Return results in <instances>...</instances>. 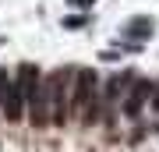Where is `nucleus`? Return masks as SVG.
<instances>
[{"label":"nucleus","mask_w":159,"mask_h":152,"mask_svg":"<svg viewBox=\"0 0 159 152\" xmlns=\"http://www.w3.org/2000/svg\"><path fill=\"white\" fill-rule=\"evenodd\" d=\"M96 81L99 78L92 67H78L71 78V113L85 124L96 120Z\"/></svg>","instance_id":"f257e3e1"},{"label":"nucleus","mask_w":159,"mask_h":152,"mask_svg":"<svg viewBox=\"0 0 159 152\" xmlns=\"http://www.w3.org/2000/svg\"><path fill=\"white\" fill-rule=\"evenodd\" d=\"M43 92H46V103H50V124L53 127H64V120L71 117V85H67V71H53L50 78L43 81Z\"/></svg>","instance_id":"f03ea898"},{"label":"nucleus","mask_w":159,"mask_h":152,"mask_svg":"<svg viewBox=\"0 0 159 152\" xmlns=\"http://www.w3.org/2000/svg\"><path fill=\"white\" fill-rule=\"evenodd\" d=\"M148 92H152V85H148V81H138V85H134V92H131V99L124 103V113H127V117H138V113H142L145 99H148Z\"/></svg>","instance_id":"7ed1b4c3"},{"label":"nucleus","mask_w":159,"mask_h":152,"mask_svg":"<svg viewBox=\"0 0 159 152\" xmlns=\"http://www.w3.org/2000/svg\"><path fill=\"white\" fill-rule=\"evenodd\" d=\"M7 89H11V78H7V71L0 67V103L7 99Z\"/></svg>","instance_id":"20e7f679"},{"label":"nucleus","mask_w":159,"mask_h":152,"mask_svg":"<svg viewBox=\"0 0 159 152\" xmlns=\"http://www.w3.org/2000/svg\"><path fill=\"white\" fill-rule=\"evenodd\" d=\"M156 110H159V96H156Z\"/></svg>","instance_id":"39448f33"}]
</instances>
